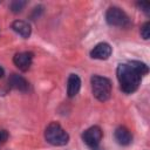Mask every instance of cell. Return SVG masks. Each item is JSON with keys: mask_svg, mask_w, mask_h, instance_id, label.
<instances>
[{"mask_svg": "<svg viewBox=\"0 0 150 150\" xmlns=\"http://www.w3.org/2000/svg\"><path fill=\"white\" fill-rule=\"evenodd\" d=\"M149 71L148 66L141 61H129L117 66L116 75L120 88L124 94L135 93L142 81V77Z\"/></svg>", "mask_w": 150, "mask_h": 150, "instance_id": "6da1fadb", "label": "cell"}, {"mask_svg": "<svg viewBox=\"0 0 150 150\" xmlns=\"http://www.w3.org/2000/svg\"><path fill=\"white\" fill-rule=\"evenodd\" d=\"M91 84V91L96 100L101 102H105L110 98L111 95V81L108 77L100 76V75H93L90 79Z\"/></svg>", "mask_w": 150, "mask_h": 150, "instance_id": "7a4b0ae2", "label": "cell"}, {"mask_svg": "<svg viewBox=\"0 0 150 150\" xmlns=\"http://www.w3.org/2000/svg\"><path fill=\"white\" fill-rule=\"evenodd\" d=\"M45 139L54 146H63L69 142V135L57 122H50L45 130Z\"/></svg>", "mask_w": 150, "mask_h": 150, "instance_id": "3957f363", "label": "cell"}, {"mask_svg": "<svg viewBox=\"0 0 150 150\" xmlns=\"http://www.w3.org/2000/svg\"><path fill=\"white\" fill-rule=\"evenodd\" d=\"M105 21L110 26L127 28L130 26V19L124 11L120 7H109L105 12Z\"/></svg>", "mask_w": 150, "mask_h": 150, "instance_id": "277c9868", "label": "cell"}, {"mask_svg": "<svg viewBox=\"0 0 150 150\" xmlns=\"http://www.w3.org/2000/svg\"><path fill=\"white\" fill-rule=\"evenodd\" d=\"M103 132L98 125H93L82 132V141L91 150H100V143L102 139Z\"/></svg>", "mask_w": 150, "mask_h": 150, "instance_id": "5b68a950", "label": "cell"}, {"mask_svg": "<svg viewBox=\"0 0 150 150\" xmlns=\"http://www.w3.org/2000/svg\"><path fill=\"white\" fill-rule=\"evenodd\" d=\"M33 59L34 54L32 52H20L14 55L13 63L16 66V68H19V70L27 71L33 63Z\"/></svg>", "mask_w": 150, "mask_h": 150, "instance_id": "8992f818", "label": "cell"}, {"mask_svg": "<svg viewBox=\"0 0 150 150\" xmlns=\"http://www.w3.org/2000/svg\"><path fill=\"white\" fill-rule=\"evenodd\" d=\"M8 88L15 89L22 93H27L29 90V82L19 74H11L8 77Z\"/></svg>", "mask_w": 150, "mask_h": 150, "instance_id": "52a82bcc", "label": "cell"}, {"mask_svg": "<svg viewBox=\"0 0 150 150\" xmlns=\"http://www.w3.org/2000/svg\"><path fill=\"white\" fill-rule=\"evenodd\" d=\"M112 53V48L107 42H100L97 43L91 50H90V57L96 60H107Z\"/></svg>", "mask_w": 150, "mask_h": 150, "instance_id": "ba28073f", "label": "cell"}, {"mask_svg": "<svg viewBox=\"0 0 150 150\" xmlns=\"http://www.w3.org/2000/svg\"><path fill=\"white\" fill-rule=\"evenodd\" d=\"M115 139L120 145H129L132 142V134L130 132V130L123 125H120L115 129L114 132Z\"/></svg>", "mask_w": 150, "mask_h": 150, "instance_id": "9c48e42d", "label": "cell"}, {"mask_svg": "<svg viewBox=\"0 0 150 150\" xmlns=\"http://www.w3.org/2000/svg\"><path fill=\"white\" fill-rule=\"evenodd\" d=\"M81 89V79L77 74H70L67 80V95L68 97H75Z\"/></svg>", "mask_w": 150, "mask_h": 150, "instance_id": "30bf717a", "label": "cell"}, {"mask_svg": "<svg viewBox=\"0 0 150 150\" xmlns=\"http://www.w3.org/2000/svg\"><path fill=\"white\" fill-rule=\"evenodd\" d=\"M12 29L19 34L21 38L23 39H28L32 34V28H30V25L27 22V21H23V20H15L13 23H12Z\"/></svg>", "mask_w": 150, "mask_h": 150, "instance_id": "8fae6325", "label": "cell"}, {"mask_svg": "<svg viewBox=\"0 0 150 150\" xmlns=\"http://www.w3.org/2000/svg\"><path fill=\"white\" fill-rule=\"evenodd\" d=\"M26 5H27V1H25V0H14L11 2L9 8L13 13H20Z\"/></svg>", "mask_w": 150, "mask_h": 150, "instance_id": "7c38bea8", "label": "cell"}, {"mask_svg": "<svg viewBox=\"0 0 150 150\" xmlns=\"http://www.w3.org/2000/svg\"><path fill=\"white\" fill-rule=\"evenodd\" d=\"M141 36L144 39V40H148L149 36H150V22L146 21L143 23V26L141 27Z\"/></svg>", "mask_w": 150, "mask_h": 150, "instance_id": "4fadbf2b", "label": "cell"}, {"mask_svg": "<svg viewBox=\"0 0 150 150\" xmlns=\"http://www.w3.org/2000/svg\"><path fill=\"white\" fill-rule=\"evenodd\" d=\"M137 6H138L145 14H148V15L150 14V2H149V1H141V2L138 1V2H137Z\"/></svg>", "mask_w": 150, "mask_h": 150, "instance_id": "5bb4252c", "label": "cell"}, {"mask_svg": "<svg viewBox=\"0 0 150 150\" xmlns=\"http://www.w3.org/2000/svg\"><path fill=\"white\" fill-rule=\"evenodd\" d=\"M8 136H9V134H8L7 130H5V129H0V146H2V145L7 142Z\"/></svg>", "mask_w": 150, "mask_h": 150, "instance_id": "9a60e30c", "label": "cell"}, {"mask_svg": "<svg viewBox=\"0 0 150 150\" xmlns=\"http://www.w3.org/2000/svg\"><path fill=\"white\" fill-rule=\"evenodd\" d=\"M5 75V70H4V68L0 66V77H2Z\"/></svg>", "mask_w": 150, "mask_h": 150, "instance_id": "2e32d148", "label": "cell"}]
</instances>
